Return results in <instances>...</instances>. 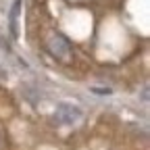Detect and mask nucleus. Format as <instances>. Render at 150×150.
Returning a JSON list of instances; mask_svg holds the SVG:
<instances>
[{
	"label": "nucleus",
	"mask_w": 150,
	"mask_h": 150,
	"mask_svg": "<svg viewBox=\"0 0 150 150\" xmlns=\"http://www.w3.org/2000/svg\"><path fill=\"white\" fill-rule=\"evenodd\" d=\"M19 11H21V0H15V4L11 8V19H8V25H11V35L17 38L19 35V27H17V21H19Z\"/></svg>",
	"instance_id": "3"
},
{
	"label": "nucleus",
	"mask_w": 150,
	"mask_h": 150,
	"mask_svg": "<svg viewBox=\"0 0 150 150\" xmlns=\"http://www.w3.org/2000/svg\"><path fill=\"white\" fill-rule=\"evenodd\" d=\"M46 48L52 56H56L61 61H67L71 56V44L63 33H50L46 38Z\"/></svg>",
	"instance_id": "1"
},
{
	"label": "nucleus",
	"mask_w": 150,
	"mask_h": 150,
	"mask_svg": "<svg viewBox=\"0 0 150 150\" xmlns=\"http://www.w3.org/2000/svg\"><path fill=\"white\" fill-rule=\"evenodd\" d=\"M54 119L61 125H73L81 119V108L71 104V102H61L54 110Z\"/></svg>",
	"instance_id": "2"
}]
</instances>
